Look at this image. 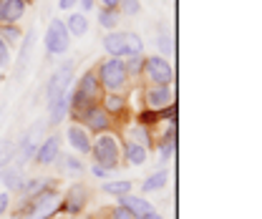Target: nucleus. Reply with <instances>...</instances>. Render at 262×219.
I'll return each mask as SVG.
<instances>
[{"instance_id": "6ab92c4d", "label": "nucleus", "mask_w": 262, "mask_h": 219, "mask_svg": "<svg viewBox=\"0 0 262 219\" xmlns=\"http://www.w3.org/2000/svg\"><path fill=\"white\" fill-rule=\"evenodd\" d=\"M98 103H101L103 111H108L114 119H119V116H124V114L129 111V98L124 94H108V91H103V96L98 98Z\"/></svg>"}, {"instance_id": "a19ab883", "label": "nucleus", "mask_w": 262, "mask_h": 219, "mask_svg": "<svg viewBox=\"0 0 262 219\" xmlns=\"http://www.w3.org/2000/svg\"><path fill=\"white\" fill-rule=\"evenodd\" d=\"M78 3H81V8H83V13H89V10H91V8L96 5V0H78Z\"/></svg>"}, {"instance_id": "4be33fe9", "label": "nucleus", "mask_w": 262, "mask_h": 219, "mask_svg": "<svg viewBox=\"0 0 262 219\" xmlns=\"http://www.w3.org/2000/svg\"><path fill=\"white\" fill-rule=\"evenodd\" d=\"M68 98H71V91L48 106V121H51V124H61L66 116H68Z\"/></svg>"}, {"instance_id": "dca6fc26", "label": "nucleus", "mask_w": 262, "mask_h": 219, "mask_svg": "<svg viewBox=\"0 0 262 219\" xmlns=\"http://www.w3.org/2000/svg\"><path fill=\"white\" fill-rule=\"evenodd\" d=\"M0 182H3V187L5 191H10V194H15L20 184L26 182V174H23V166L20 164H5L3 169H0Z\"/></svg>"}, {"instance_id": "bb28decb", "label": "nucleus", "mask_w": 262, "mask_h": 219, "mask_svg": "<svg viewBox=\"0 0 262 219\" xmlns=\"http://www.w3.org/2000/svg\"><path fill=\"white\" fill-rule=\"evenodd\" d=\"M101 189L106 191V194H111V196H124V194H129L134 184H131L129 179H116V182H103Z\"/></svg>"}, {"instance_id": "a878e982", "label": "nucleus", "mask_w": 262, "mask_h": 219, "mask_svg": "<svg viewBox=\"0 0 262 219\" xmlns=\"http://www.w3.org/2000/svg\"><path fill=\"white\" fill-rule=\"evenodd\" d=\"M98 26H101L103 31H116V26H119V10H114V8H101V10H98Z\"/></svg>"}, {"instance_id": "7c9ffc66", "label": "nucleus", "mask_w": 262, "mask_h": 219, "mask_svg": "<svg viewBox=\"0 0 262 219\" xmlns=\"http://www.w3.org/2000/svg\"><path fill=\"white\" fill-rule=\"evenodd\" d=\"M159 48H162V56H171L174 53V40H171V33L166 31V28H159Z\"/></svg>"}, {"instance_id": "1a4fd4ad", "label": "nucleus", "mask_w": 262, "mask_h": 219, "mask_svg": "<svg viewBox=\"0 0 262 219\" xmlns=\"http://www.w3.org/2000/svg\"><path fill=\"white\" fill-rule=\"evenodd\" d=\"M78 124H83L91 134H103V131H111L114 124H116V119L108 114V111H103V106L101 103H94V106H89L78 119H76Z\"/></svg>"}, {"instance_id": "ddd939ff", "label": "nucleus", "mask_w": 262, "mask_h": 219, "mask_svg": "<svg viewBox=\"0 0 262 219\" xmlns=\"http://www.w3.org/2000/svg\"><path fill=\"white\" fill-rule=\"evenodd\" d=\"M28 10V0H0V26H15Z\"/></svg>"}, {"instance_id": "a211bd4d", "label": "nucleus", "mask_w": 262, "mask_h": 219, "mask_svg": "<svg viewBox=\"0 0 262 219\" xmlns=\"http://www.w3.org/2000/svg\"><path fill=\"white\" fill-rule=\"evenodd\" d=\"M124 141H134V144H139L144 149H151L154 146V134H151L149 126H141L139 121H134V124L124 128Z\"/></svg>"}, {"instance_id": "b1692460", "label": "nucleus", "mask_w": 262, "mask_h": 219, "mask_svg": "<svg viewBox=\"0 0 262 219\" xmlns=\"http://www.w3.org/2000/svg\"><path fill=\"white\" fill-rule=\"evenodd\" d=\"M33 31L23 38V46H20V53H18V65H15V78H20L23 76V71H26V65H28V53L33 51Z\"/></svg>"}, {"instance_id": "cd10ccee", "label": "nucleus", "mask_w": 262, "mask_h": 219, "mask_svg": "<svg viewBox=\"0 0 262 219\" xmlns=\"http://www.w3.org/2000/svg\"><path fill=\"white\" fill-rule=\"evenodd\" d=\"M0 38H3V43L8 48H13V46H18L23 40V31L18 28V23L15 26H0Z\"/></svg>"}, {"instance_id": "412c9836", "label": "nucleus", "mask_w": 262, "mask_h": 219, "mask_svg": "<svg viewBox=\"0 0 262 219\" xmlns=\"http://www.w3.org/2000/svg\"><path fill=\"white\" fill-rule=\"evenodd\" d=\"M63 23H66V31H68L71 38H81V35H86V31H89L86 13H71Z\"/></svg>"}, {"instance_id": "0eeeda50", "label": "nucleus", "mask_w": 262, "mask_h": 219, "mask_svg": "<svg viewBox=\"0 0 262 219\" xmlns=\"http://www.w3.org/2000/svg\"><path fill=\"white\" fill-rule=\"evenodd\" d=\"M89 199H91L89 187H86L83 182H73L71 187L66 189V194H61V209H58V212L71 214V217H78V214L86 209Z\"/></svg>"}, {"instance_id": "c9c22d12", "label": "nucleus", "mask_w": 262, "mask_h": 219, "mask_svg": "<svg viewBox=\"0 0 262 219\" xmlns=\"http://www.w3.org/2000/svg\"><path fill=\"white\" fill-rule=\"evenodd\" d=\"M10 209V191H0V217Z\"/></svg>"}, {"instance_id": "20e7f679", "label": "nucleus", "mask_w": 262, "mask_h": 219, "mask_svg": "<svg viewBox=\"0 0 262 219\" xmlns=\"http://www.w3.org/2000/svg\"><path fill=\"white\" fill-rule=\"evenodd\" d=\"M96 78L103 91H108V94H124L126 86H129V71H126L124 58L108 56L106 61H101L96 68Z\"/></svg>"}, {"instance_id": "2f4dec72", "label": "nucleus", "mask_w": 262, "mask_h": 219, "mask_svg": "<svg viewBox=\"0 0 262 219\" xmlns=\"http://www.w3.org/2000/svg\"><path fill=\"white\" fill-rule=\"evenodd\" d=\"M126 51H129V56H136V53H144V40L139 38V33L126 31Z\"/></svg>"}, {"instance_id": "393cba45", "label": "nucleus", "mask_w": 262, "mask_h": 219, "mask_svg": "<svg viewBox=\"0 0 262 219\" xmlns=\"http://www.w3.org/2000/svg\"><path fill=\"white\" fill-rule=\"evenodd\" d=\"M56 161L61 164V169H63L66 174H73V177H78V174H83V171H86V164H83V161H81L78 157H71V154H66V157H58Z\"/></svg>"}, {"instance_id": "7ed1b4c3", "label": "nucleus", "mask_w": 262, "mask_h": 219, "mask_svg": "<svg viewBox=\"0 0 262 219\" xmlns=\"http://www.w3.org/2000/svg\"><path fill=\"white\" fill-rule=\"evenodd\" d=\"M101 96H103V89H101V83H98V78H96V68H91V71H86L81 76V81L71 91V98H68V114H71V119L76 121L89 106L98 103Z\"/></svg>"}, {"instance_id": "5701e85b", "label": "nucleus", "mask_w": 262, "mask_h": 219, "mask_svg": "<svg viewBox=\"0 0 262 219\" xmlns=\"http://www.w3.org/2000/svg\"><path fill=\"white\" fill-rule=\"evenodd\" d=\"M166 184H169V171L159 169V171H154V174L146 177V182L141 184V189H144V194H151V191H162Z\"/></svg>"}, {"instance_id": "c756f323", "label": "nucleus", "mask_w": 262, "mask_h": 219, "mask_svg": "<svg viewBox=\"0 0 262 219\" xmlns=\"http://www.w3.org/2000/svg\"><path fill=\"white\" fill-rule=\"evenodd\" d=\"M124 63H126L129 78H134V76H141V65H144V53H136V56H126V58H124Z\"/></svg>"}, {"instance_id": "39448f33", "label": "nucleus", "mask_w": 262, "mask_h": 219, "mask_svg": "<svg viewBox=\"0 0 262 219\" xmlns=\"http://www.w3.org/2000/svg\"><path fill=\"white\" fill-rule=\"evenodd\" d=\"M141 78L146 83H157V86H171L174 83V68L164 56H144L141 65Z\"/></svg>"}, {"instance_id": "423d86ee", "label": "nucleus", "mask_w": 262, "mask_h": 219, "mask_svg": "<svg viewBox=\"0 0 262 219\" xmlns=\"http://www.w3.org/2000/svg\"><path fill=\"white\" fill-rule=\"evenodd\" d=\"M71 81H73V63L66 61L51 73V78L46 83V106H51L53 101H58L61 96L68 94L71 91Z\"/></svg>"}, {"instance_id": "4c0bfd02", "label": "nucleus", "mask_w": 262, "mask_h": 219, "mask_svg": "<svg viewBox=\"0 0 262 219\" xmlns=\"http://www.w3.org/2000/svg\"><path fill=\"white\" fill-rule=\"evenodd\" d=\"M91 174L98 177V179H108V177H111V171H106V169H103V166H98V164H91Z\"/></svg>"}, {"instance_id": "c85d7f7f", "label": "nucleus", "mask_w": 262, "mask_h": 219, "mask_svg": "<svg viewBox=\"0 0 262 219\" xmlns=\"http://www.w3.org/2000/svg\"><path fill=\"white\" fill-rule=\"evenodd\" d=\"M48 182H51V179H38V177L28 179V177H26V182L20 184V189H18V191H20L23 196H33V194H38L40 189L48 187Z\"/></svg>"}, {"instance_id": "ea45409f", "label": "nucleus", "mask_w": 262, "mask_h": 219, "mask_svg": "<svg viewBox=\"0 0 262 219\" xmlns=\"http://www.w3.org/2000/svg\"><path fill=\"white\" fill-rule=\"evenodd\" d=\"M76 3H78V0H58V8H61V10H71Z\"/></svg>"}, {"instance_id": "58836bf2", "label": "nucleus", "mask_w": 262, "mask_h": 219, "mask_svg": "<svg viewBox=\"0 0 262 219\" xmlns=\"http://www.w3.org/2000/svg\"><path fill=\"white\" fill-rule=\"evenodd\" d=\"M101 8H114V10H119V0H96Z\"/></svg>"}, {"instance_id": "f257e3e1", "label": "nucleus", "mask_w": 262, "mask_h": 219, "mask_svg": "<svg viewBox=\"0 0 262 219\" xmlns=\"http://www.w3.org/2000/svg\"><path fill=\"white\" fill-rule=\"evenodd\" d=\"M58 209H61V191L48 184L33 196H23V202L15 209V219H53Z\"/></svg>"}, {"instance_id": "72a5a7b5", "label": "nucleus", "mask_w": 262, "mask_h": 219, "mask_svg": "<svg viewBox=\"0 0 262 219\" xmlns=\"http://www.w3.org/2000/svg\"><path fill=\"white\" fill-rule=\"evenodd\" d=\"M13 161V149L5 144V141H0V169L5 166V164H10Z\"/></svg>"}, {"instance_id": "4468645a", "label": "nucleus", "mask_w": 262, "mask_h": 219, "mask_svg": "<svg viewBox=\"0 0 262 219\" xmlns=\"http://www.w3.org/2000/svg\"><path fill=\"white\" fill-rule=\"evenodd\" d=\"M154 149L159 151L162 164L171 161L174 151H177V124H166V131H164L159 139H154Z\"/></svg>"}, {"instance_id": "6e6552de", "label": "nucleus", "mask_w": 262, "mask_h": 219, "mask_svg": "<svg viewBox=\"0 0 262 219\" xmlns=\"http://www.w3.org/2000/svg\"><path fill=\"white\" fill-rule=\"evenodd\" d=\"M43 40H46V51H48L51 56H63L66 51L71 48V35H68L66 23L61 18H51Z\"/></svg>"}, {"instance_id": "79ce46f5", "label": "nucleus", "mask_w": 262, "mask_h": 219, "mask_svg": "<svg viewBox=\"0 0 262 219\" xmlns=\"http://www.w3.org/2000/svg\"><path fill=\"white\" fill-rule=\"evenodd\" d=\"M141 219H164L159 212H151V214H146V217H141Z\"/></svg>"}, {"instance_id": "f704fd0d", "label": "nucleus", "mask_w": 262, "mask_h": 219, "mask_svg": "<svg viewBox=\"0 0 262 219\" xmlns=\"http://www.w3.org/2000/svg\"><path fill=\"white\" fill-rule=\"evenodd\" d=\"M111 219H134V214H131L124 204H116V207L111 209Z\"/></svg>"}, {"instance_id": "e433bc0d", "label": "nucleus", "mask_w": 262, "mask_h": 219, "mask_svg": "<svg viewBox=\"0 0 262 219\" xmlns=\"http://www.w3.org/2000/svg\"><path fill=\"white\" fill-rule=\"evenodd\" d=\"M10 61V51H8V46L3 43V38H0V68H5Z\"/></svg>"}, {"instance_id": "f8f14e48", "label": "nucleus", "mask_w": 262, "mask_h": 219, "mask_svg": "<svg viewBox=\"0 0 262 219\" xmlns=\"http://www.w3.org/2000/svg\"><path fill=\"white\" fill-rule=\"evenodd\" d=\"M61 157V136H48V139H43V144L35 149V164L38 166H51V164H56V159Z\"/></svg>"}, {"instance_id": "2eb2a0df", "label": "nucleus", "mask_w": 262, "mask_h": 219, "mask_svg": "<svg viewBox=\"0 0 262 219\" xmlns=\"http://www.w3.org/2000/svg\"><path fill=\"white\" fill-rule=\"evenodd\" d=\"M103 51L114 58H126L129 51H126V31H108L103 35Z\"/></svg>"}, {"instance_id": "473e14b6", "label": "nucleus", "mask_w": 262, "mask_h": 219, "mask_svg": "<svg viewBox=\"0 0 262 219\" xmlns=\"http://www.w3.org/2000/svg\"><path fill=\"white\" fill-rule=\"evenodd\" d=\"M119 13H124V15H139L141 13V0H119Z\"/></svg>"}, {"instance_id": "f03ea898", "label": "nucleus", "mask_w": 262, "mask_h": 219, "mask_svg": "<svg viewBox=\"0 0 262 219\" xmlns=\"http://www.w3.org/2000/svg\"><path fill=\"white\" fill-rule=\"evenodd\" d=\"M91 157L94 164L103 166L106 171H116L124 161V141L121 136L111 128V131H103L96 134V139L91 141Z\"/></svg>"}, {"instance_id": "aec40b11", "label": "nucleus", "mask_w": 262, "mask_h": 219, "mask_svg": "<svg viewBox=\"0 0 262 219\" xmlns=\"http://www.w3.org/2000/svg\"><path fill=\"white\" fill-rule=\"evenodd\" d=\"M121 141H124V139H121ZM146 159H149V149H144V146H139V144H134V141H124V161H126L129 166H144Z\"/></svg>"}, {"instance_id": "9d476101", "label": "nucleus", "mask_w": 262, "mask_h": 219, "mask_svg": "<svg viewBox=\"0 0 262 219\" xmlns=\"http://www.w3.org/2000/svg\"><path fill=\"white\" fill-rule=\"evenodd\" d=\"M141 101H144V108H151V111H159L166 108L174 101V89L171 86H157V83H146L144 91H141Z\"/></svg>"}, {"instance_id": "9b49d317", "label": "nucleus", "mask_w": 262, "mask_h": 219, "mask_svg": "<svg viewBox=\"0 0 262 219\" xmlns=\"http://www.w3.org/2000/svg\"><path fill=\"white\" fill-rule=\"evenodd\" d=\"M66 139H68V144H71V149L76 154H91V141L94 139H91V131L83 124L73 121V124L66 128Z\"/></svg>"}, {"instance_id": "f3484780", "label": "nucleus", "mask_w": 262, "mask_h": 219, "mask_svg": "<svg viewBox=\"0 0 262 219\" xmlns=\"http://www.w3.org/2000/svg\"><path fill=\"white\" fill-rule=\"evenodd\" d=\"M119 204H124L131 214H134V219H141V217H146V214H151V212H157L151 202H146L144 196H136L134 191L124 194V196H119Z\"/></svg>"}]
</instances>
